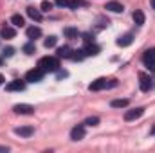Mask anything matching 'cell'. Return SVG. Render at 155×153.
<instances>
[{"label": "cell", "mask_w": 155, "mask_h": 153, "mask_svg": "<svg viewBox=\"0 0 155 153\" xmlns=\"http://www.w3.org/2000/svg\"><path fill=\"white\" fill-rule=\"evenodd\" d=\"M152 132H153V135H155V126H153V130H152Z\"/></svg>", "instance_id": "34"}, {"label": "cell", "mask_w": 155, "mask_h": 153, "mask_svg": "<svg viewBox=\"0 0 155 153\" xmlns=\"http://www.w3.org/2000/svg\"><path fill=\"white\" fill-rule=\"evenodd\" d=\"M83 124H85V126H97V124H99V117H88Z\"/></svg>", "instance_id": "26"}, {"label": "cell", "mask_w": 155, "mask_h": 153, "mask_svg": "<svg viewBox=\"0 0 155 153\" xmlns=\"http://www.w3.org/2000/svg\"><path fill=\"white\" fill-rule=\"evenodd\" d=\"M13 112L15 114H20V115H31V114H35V106L22 103V105H15L13 106Z\"/></svg>", "instance_id": "5"}, {"label": "cell", "mask_w": 155, "mask_h": 153, "mask_svg": "<svg viewBox=\"0 0 155 153\" xmlns=\"http://www.w3.org/2000/svg\"><path fill=\"white\" fill-rule=\"evenodd\" d=\"M54 4L60 7H65V5H69V0H54Z\"/></svg>", "instance_id": "30"}, {"label": "cell", "mask_w": 155, "mask_h": 153, "mask_svg": "<svg viewBox=\"0 0 155 153\" xmlns=\"http://www.w3.org/2000/svg\"><path fill=\"white\" fill-rule=\"evenodd\" d=\"M56 41H58V38H56V36H49V38L43 40V45H45L47 49H51V47H54V45H56Z\"/></svg>", "instance_id": "24"}, {"label": "cell", "mask_w": 155, "mask_h": 153, "mask_svg": "<svg viewBox=\"0 0 155 153\" xmlns=\"http://www.w3.org/2000/svg\"><path fill=\"white\" fill-rule=\"evenodd\" d=\"M83 58H85V50H83V49L72 50V56H71V60H74V61H81Z\"/></svg>", "instance_id": "22"}, {"label": "cell", "mask_w": 155, "mask_h": 153, "mask_svg": "<svg viewBox=\"0 0 155 153\" xmlns=\"http://www.w3.org/2000/svg\"><path fill=\"white\" fill-rule=\"evenodd\" d=\"M130 105V101L128 99H114L112 103H110V106L112 108H126Z\"/></svg>", "instance_id": "20"}, {"label": "cell", "mask_w": 155, "mask_h": 153, "mask_svg": "<svg viewBox=\"0 0 155 153\" xmlns=\"http://www.w3.org/2000/svg\"><path fill=\"white\" fill-rule=\"evenodd\" d=\"M85 4V0H69V5L67 7H71V9H78L79 5H83Z\"/></svg>", "instance_id": "27"}, {"label": "cell", "mask_w": 155, "mask_h": 153, "mask_svg": "<svg viewBox=\"0 0 155 153\" xmlns=\"http://www.w3.org/2000/svg\"><path fill=\"white\" fill-rule=\"evenodd\" d=\"M83 50H85V56H97L99 54V45H96L94 41H90V43H87L83 47Z\"/></svg>", "instance_id": "10"}, {"label": "cell", "mask_w": 155, "mask_h": 153, "mask_svg": "<svg viewBox=\"0 0 155 153\" xmlns=\"http://www.w3.org/2000/svg\"><path fill=\"white\" fill-rule=\"evenodd\" d=\"M25 34H27V38L31 40V41H35L36 38H40V36H41V29H40V27H36V25H31V27H27Z\"/></svg>", "instance_id": "12"}, {"label": "cell", "mask_w": 155, "mask_h": 153, "mask_svg": "<svg viewBox=\"0 0 155 153\" xmlns=\"http://www.w3.org/2000/svg\"><path fill=\"white\" fill-rule=\"evenodd\" d=\"M15 133L20 137H31L35 133V128L33 126H18V128H15Z\"/></svg>", "instance_id": "11"}, {"label": "cell", "mask_w": 155, "mask_h": 153, "mask_svg": "<svg viewBox=\"0 0 155 153\" xmlns=\"http://www.w3.org/2000/svg\"><path fill=\"white\" fill-rule=\"evenodd\" d=\"M24 88H25V81H22V79H15V81H11V83L5 85L7 92H22Z\"/></svg>", "instance_id": "6"}, {"label": "cell", "mask_w": 155, "mask_h": 153, "mask_svg": "<svg viewBox=\"0 0 155 153\" xmlns=\"http://www.w3.org/2000/svg\"><path fill=\"white\" fill-rule=\"evenodd\" d=\"M0 65H2V58H0Z\"/></svg>", "instance_id": "35"}, {"label": "cell", "mask_w": 155, "mask_h": 153, "mask_svg": "<svg viewBox=\"0 0 155 153\" xmlns=\"http://www.w3.org/2000/svg\"><path fill=\"white\" fill-rule=\"evenodd\" d=\"M67 76V72H65V70H63V72H58V77H65Z\"/></svg>", "instance_id": "31"}, {"label": "cell", "mask_w": 155, "mask_h": 153, "mask_svg": "<svg viewBox=\"0 0 155 153\" xmlns=\"http://www.w3.org/2000/svg\"><path fill=\"white\" fill-rule=\"evenodd\" d=\"M143 63H144V67L148 70L155 72V49H150V50H146L143 54Z\"/></svg>", "instance_id": "3"}, {"label": "cell", "mask_w": 155, "mask_h": 153, "mask_svg": "<svg viewBox=\"0 0 155 153\" xmlns=\"http://www.w3.org/2000/svg\"><path fill=\"white\" fill-rule=\"evenodd\" d=\"M27 15H29L33 20H36V22L41 20V11L36 9V7H33V5H29V7H27Z\"/></svg>", "instance_id": "18"}, {"label": "cell", "mask_w": 155, "mask_h": 153, "mask_svg": "<svg viewBox=\"0 0 155 153\" xmlns=\"http://www.w3.org/2000/svg\"><path fill=\"white\" fill-rule=\"evenodd\" d=\"M132 18H134V22H135L137 25H143V24H144V20H146L144 13H143L141 9H135V11H134V15H132Z\"/></svg>", "instance_id": "17"}, {"label": "cell", "mask_w": 155, "mask_h": 153, "mask_svg": "<svg viewBox=\"0 0 155 153\" xmlns=\"http://www.w3.org/2000/svg\"><path fill=\"white\" fill-rule=\"evenodd\" d=\"M103 88H108V79L107 77H99V79H96L88 85L90 92H97V90H103Z\"/></svg>", "instance_id": "4"}, {"label": "cell", "mask_w": 155, "mask_h": 153, "mask_svg": "<svg viewBox=\"0 0 155 153\" xmlns=\"http://www.w3.org/2000/svg\"><path fill=\"white\" fill-rule=\"evenodd\" d=\"M24 52H25V54H35V52H36V45H35V41L25 43V45H24Z\"/></svg>", "instance_id": "23"}, {"label": "cell", "mask_w": 155, "mask_h": 153, "mask_svg": "<svg viewBox=\"0 0 155 153\" xmlns=\"http://www.w3.org/2000/svg\"><path fill=\"white\" fill-rule=\"evenodd\" d=\"M38 67L43 72H56L60 69V61H58V56H43L38 60Z\"/></svg>", "instance_id": "1"}, {"label": "cell", "mask_w": 155, "mask_h": 153, "mask_svg": "<svg viewBox=\"0 0 155 153\" xmlns=\"http://www.w3.org/2000/svg\"><path fill=\"white\" fill-rule=\"evenodd\" d=\"M139 79H141V90L143 92H148L153 85H152V79H150V76H146V74H139Z\"/></svg>", "instance_id": "13"}, {"label": "cell", "mask_w": 155, "mask_h": 153, "mask_svg": "<svg viewBox=\"0 0 155 153\" xmlns=\"http://www.w3.org/2000/svg\"><path fill=\"white\" fill-rule=\"evenodd\" d=\"M63 34H65L67 38H78V36H79V31H78L76 27H65V29H63Z\"/></svg>", "instance_id": "21"}, {"label": "cell", "mask_w": 155, "mask_h": 153, "mask_svg": "<svg viewBox=\"0 0 155 153\" xmlns=\"http://www.w3.org/2000/svg\"><path fill=\"white\" fill-rule=\"evenodd\" d=\"M11 24H13L15 27H24V25H25V20H24L22 15H13V16H11Z\"/></svg>", "instance_id": "19"}, {"label": "cell", "mask_w": 155, "mask_h": 153, "mask_svg": "<svg viewBox=\"0 0 155 153\" xmlns=\"http://www.w3.org/2000/svg\"><path fill=\"white\" fill-rule=\"evenodd\" d=\"M85 137V124H78L71 130V139L72 141H81Z\"/></svg>", "instance_id": "8"}, {"label": "cell", "mask_w": 155, "mask_h": 153, "mask_svg": "<svg viewBox=\"0 0 155 153\" xmlns=\"http://www.w3.org/2000/svg\"><path fill=\"white\" fill-rule=\"evenodd\" d=\"M83 40H85V43H90V41H94V34L85 33V34H83Z\"/></svg>", "instance_id": "28"}, {"label": "cell", "mask_w": 155, "mask_h": 153, "mask_svg": "<svg viewBox=\"0 0 155 153\" xmlns=\"http://www.w3.org/2000/svg\"><path fill=\"white\" fill-rule=\"evenodd\" d=\"M52 5H54V4H52V2H49V0H43V2L40 4V7H41V11H45V13H49V11L52 9Z\"/></svg>", "instance_id": "25"}, {"label": "cell", "mask_w": 155, "mask_h": 153, "mask_svg": "<svg viewBox=\"0 0 155 153\" xmlns=\"http://www.w3.org/2000/svg\"><path fill=\"white\" fill-rule=\"evenodd\" d=\"M2 83H4V76H2V74H0V85H2Z\"/></svg>", "instance_id": "32"}, {"label": "cell", "mask_w": 155, "mask_h": 153, "mask_svg": "<svg viewBox=\"0 0 155 153\" xmlns=\"http://www.w3.org/2000/svg\"><path fill=\"white\" fill-rule=\"evenodd\" d=\"M43 70L36 67V69H31V70H27L25 72V81H29V83H40L41 79H43Z\"/></svg>", "instance_id": "2"}, {"label": "cell", "mask_w": 155, "mask_h": 153, "mask_svg": "<svg viewBox=\"0 0 155 153\" xmlns=\"http://www.w3.org/2000/svg\"><path fill=\"white\" fill-rule=\"evenodd\" d=\"M0 36L5 40H13L16 36V31H15V27H11V25H4L2 29H0Z\"/></svg>", "instance_id": "9"}, {"label": "cell", "mask_w": 155, "mask_h": 153, "mask_svg": "<svg viewBox=\"0 0 155 153\" xmlns=\"http://www.w3.org/2000/svg\"><path fill=\"white\" fill-rule=\"evenodd\" d=\"M105 9H108V11H112V13H123V11H124L123 4H121V2H117V0H112V2H107Z\"/></svg>", "instance_id": "14"}, {"label": "cell", "mask_w": 155, "mask_h": 153, "mask_svg": "<svg viewBox=\"0 0 155 153\" xmlns=\"http://www.w3.org/2000/svg\"><path fill=\"white\" fill-rule=\"evenodd\" d=\"M143 114H144V108H141V106H139V108L126 110V112H124V121H128V122H130V121H135V119H139Z\"/></svg>", "instance_id": "7"}, {"label": "cell", "mask_w": 155, "mask_h": 153, "mask_svg": "<svg viewBox=\"0 0 155 153\" xmlns=\"http://www.w3.org/2000/svg\"><path fill=\"white\" fill-rule=\"evenodd\" d=\"M132 41H134V34L132 33H128V34H124V36H121V38H117V45L119 47H128V45H132Z\"/></svg>", "instance_id": "15"}, {"label": "cell", "mask_w": 155, "mask_h": 153, "mask_svg": "<svg viewBox=\"0 0 155 153\" xmlns=\"http://www.w3.org/2000/svg\"><path fill=\"white\" fill-rule=\"evenodd\" d=\"M13 54H15V49H13V47H7V49L4 50V56H7V58L13 56Z\"/></svg>", "instance_id": "29"}, {"label": "cell", "mask_w": 155, "mask_h": 153, "mask_svg": "<svg viewBox=\"0 0 155 153\" xmlns=\"http://www.w3.org/2000/svg\"><path fill=\"white\" fill-rule=\"evenodd\" d=\"M56 56H58V58H65V60H67V58H71V56H72V49H71L69 45H63V47H60V49L56 50Z\"/></svg>", "instance_id": "16"}, {"label": "cell", "mask_w": 155, "mask_h": 153, "mask_svg": "<svg viewBox=\"0 0 155 153\" xmlns=\"http://www.w3.org/2000/svg\"><path fill=\"white\" fill-rule=\"evenodd\" d=\"M152 7L155 9V0H152Z\"/></svg>", "instance_id": "33"}]
</instances>
